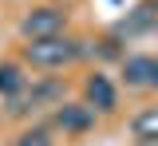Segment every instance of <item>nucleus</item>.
Listing matches in <instances>:
<instances>
[{
    "label": "nucleus",
    "mask_w": 158,
    "mask_h": 146,
    "mask_svg": "<svg viewBox=\"0 0 158 146\" xmlns=\"http://www.w3.org/2000/svg\"><path fill=\"white\" fill-rule=\"evenodd\" d=\"M24 55H28L32 67H63V63L79 59L83 47L75 40H67V36H48V40H28Z\"/></svg>",
    "instance_id": "nucleus-1"
},
{
    "label": "nucleus",
    "mask_w": 158,
    "mask_h": 146,
    "mask_svg": "<svg viewBox=\"0 0 158 146\" xmlns=\"http://www.w3.org/2000/svg\"><path fill=\"white\" fill-rule=\"evenodd\" d=\"M150 8H154V16H158V0H150Z\"/></svg>",
    "instance_id": "nucleus-11"
},
{
    "label": "nucleus",
    "mask_w": 158,
    "mask_h": 146,
    "mask_svg": "<svg viewBox=\"0 0 158 146\" xmlns=\"http://www.w3.org/2000/svg\"><path fill=\"white\" fill-rule=\"evenodd\" d=\"M56 123L63 126V130H87V126L95 123V111H91V107H83V103H63L56 111Z\"/></svg>",
    "instance_id": "nucleus-4"
},
{
    "label": "nucleus",
    "mask_w": 158,
    "mask_h": 146,
    "mask_svg": "<svg viewBox=\"0 0 158 146\" xmlns=\"http://www.w3.org/2000/svg\"><path fill=\"white\" fill-rule=\"evenodd\" d=\"M87 107L91 111H115V83L103 71H95L87 79Z\"/></svg>",
    "instance_id": "nucleus-3"
},
{
    "label": "nucleus",
    "mask_w": 158,
    "mask_h": 146,
    "mask_svg": "<svg viewBox=\"0 0 158 146\" xmlns=\"http://www.w3.org/2000/svg\"><path fill=\"white\" fill-rule=\"evenodd\" d=\"M154 20H158L154 8H150V4H142V8H135V12H131V20H123V32H127V36H138V32H146Z\"/></svg>",
    "instance_id": "nucleus-8"
},
{
    "label": "nucleus",
    "mask_w": 158,
    "mask_h": 146,
    "mask_svg": "<svg viewBox=\"0 0 158 146\" xmlns=\"http://www.w3.org/2000/svg\"><path fill=\"white\" fill-rule=\"evenodd\" d=\"M16 146H52V138H48V130H28L16 138Z\"/></svg>",
    "instance_id": "nucleus-9"
},
{
    "label": "nucleus",
    "mask_w": 158,
    "mask_h": 146,
    "mask_svg": "<svg viewBox=\"0 0 158 146\" xmlns=\"http://www.w3.org/2000/svg\"><path fill=\"white\" fill-rule=\"evenodd\" d=\"M123 79H127V87H150V55L123 59Z\"/></svg>",
    "instance_id": "nucleus-5"
},
{
    "label": "nucleus",
    "mask_w": 158,
    "mask_h": 146,
    "mask_svg": "<svg viewBox=\"0 0 158 146\" xmlns=\"http://www.w3.org/2000/svg\"><path fill=\"white\" fill-rule=\"evenodd\" d=\"M150 87H158V55H150Z\"/></svg>",
    "instance_id": "nucleus-10"
},
{
    "label": "nucleus",
    "mask_w": 158,
    "mask_h": 146,
    "mask_svg": "<svg viewBox=\"0 0 158 146\" xmlns=\"http://www.w3.org/2000/svg\"><path fill=\"white\" fill-rule=\"evenodd\" d=\"M24 87H28V75L20 71L16 63H0V95H4V99L24 95Z\"/></svg>",
    "instance_id": "nucleus-6"
},
{
    "label": "nucleus",
    "mask_w": 158,
    "mask_h": 146,
    "mask_svg": "<svg viewBox=\"0 0 158 146\" xmlns=\"http://www.w3.org/2000/svg\"><path fill=\"white\" fill-rule=\"evenodd\" d=\"M131 130H135V138H142V142H154V146H158V107H146L142 115H135Z\"/></svg>",
    "instance_id": "nucleus-7"
},
{
    "label": "nucleus",
    "mask_w": 158,
    "mask_h": 146,
    "mask_svg": "<svg viewBox=\"0 0 158 146\" xmlns=\"http://www.w3.org/2000/svg\"><path fill=\"white\" fill-rule=\"evenodd\" d=\"M63 8H52V4H44V8H32L24 24H20V32L28 36V40H48V36H63Z\"/></svg>",
    "instance_id": "nucleus-2"
}]
</instances>
